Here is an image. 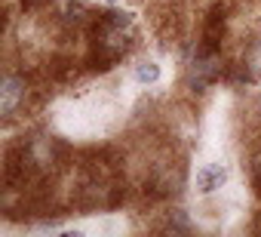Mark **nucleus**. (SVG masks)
I'll use <instances>...</instances> for the list:
<instances>
[{
	"instance_id": "1",
	"label": "nucleus",
	"mask_w": 261,
	"mask_h": 237,
	"mask_svg": "<svg viewBox=\"0 0 261 237\" xmlns=\"http://www.w3.org/2000/svg\"><path fill=\"white\" fill-rule=\"evenodd\" d=\"M227 179H230L227 163H221V160H206V163H200L197 173H194V188H197L200 194H215V191H221V188L227 185Z\"/></svg>"
},
{
	"instance_id": "2",
	"label": "nucleus",
	"mask_w": 261,
	"mask_h": 237,
	"mask_svg": "<svg viewBox=\"0 0 261 237\" xmlns=\"http://www.w3.org/2000/svg\"><path fill=\"white\" fill-rule=\"evenodd\" d=\"M22 99H25V83H22L19 77H7V80H4V89H0V111H4V114H13Z\"/></svg>"
},
{
	"instance_id": "3",
	"label": "nucleus",
	"mask_w": 261,
	"mask_h": 237,
	"mask_svg": "<svg viewBox=\"0 0 261 237\" xmlns=\"http://www.w3.org/2000/svg\"><path fill=\"white\" fill-rule=\"evenodd\" d=\"M218 71H221V65H218V59H215V56H203V59H197V62H194V68H191V86L203 89V86H206Z\"/></svg>"
},
{
	"instance_id": "4",
	"label": "nucleus",
	"mask_w": 261,
	"mask_h": 237,
	"mask_svg": "<svg viewBox=\"0 0 261 237\" xmlns=\"http://www.w3.org/2000/svg\"><path fill=\"white\" fill-rule=\"evenodd\" d=\"M133 77H136V83H142V86H154V83H160V77H163V68H160L154 59H142V62L136 65Z\"/></svg>"
},
{
	"instance_id": "5",
	"label": "nucleus",
	"mask_w": 261,
	"mask_h": 237,
	"mask_svg": "<svg viewBox=\"0 0 261 237\" xmlns=\"http://www.w3.org/2000/svg\"><path fill=\"white\" fill-rule=\"evenodd\" d=\"M62 16H65V22H83V4H80V0H62Z\"/></svg>"
},
{
	"instance_id": "6",
	"label": "nucleus",
	"mask_w": 261,
	"mask_h": 237,
	"mask_svg": "<svg viewBox=\"0 0 261 237\" xmlns=\"http://www.w3.org/2000/svg\"><path fill=\"white\" fill-rule=\"evenodd\" d=\"M246 71L252 77H261V40L249 46V53H246Z\"/></svg>"
},
{
	"instance_id": "7",
	"label": "nucleus",
	"mask_w": 261,
	"mask_h": 237,
	"mask_svg": "<svg viewBox=\"0 0 261 237\" xmlns=\"http://www.w3.org/2000/svg\"><path fill=\"white\" fill-rule=\"evenodd\" d=\"M169 228H175V231H188V219H185L181 209H175V212L169 216Z\"/></svg>"
},
{
	"instance_id": "8",
	"label": "nucleus",
	"mask_w": 261,
	"mask_h": 237,
	"mask_svg": "<svg viewBox=\"0 0 261 237\" xmlns=\"http://www.w3.org/2000/svg\"><path fill=\"white\" fill-rule=\"evenodd\" d=\"M255 173H258V179H261V157H258V163H255Z\"/></svg>"
}]
</instances>
